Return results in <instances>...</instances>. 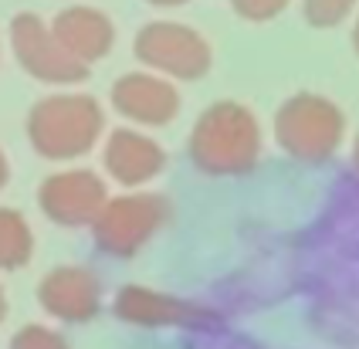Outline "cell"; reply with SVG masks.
Listing matches in <instances>:
<instances>
[{
  "label": "cell",
  "mask_w": 359,
  "mask_h": 349,
  "mask_svg": "<svg viewBox=\"0 0 359 349\" xmlns=\"http://www.w3.org/2000/svg\"><path fill=\"white\" fill-rule=\"evenodd\" d=\"M258 123L238 102L210 105L190 132V156L203 173L234 177L258 160Z\"/></svg>",
  "instance_id": "obj_1"
},
{
  "label": "cell",
  "mask_w": 359,
  "mask_h": 349,
  "mask_svg": "<svg viewBox=\"0 0 359 349\" xmlns=\"http://www.w3.org/2000/svg\"><path fill=\"white\" fill-rule=\"evenodd\" d=\"M7 177H11V170H7V160H4V153H0V186L7 184Z\"/></svg>",
  "instance_id": "obj_17"
},
{
  "label": "cell",
  "mask_w": 359,
  "mask_h": 349,
  "mask_svg": "<svg viewBox=\"0 0 359 349\" xmlns=\"http://www.w3.org/2000/svg\"><path fill=\"white\" fill-rule=\"evenodd\" d=\"M99 132L102 109L88 95H48L27 116V136L48 160H72L88 153Z\"/></svg>",
  "instance_id": "obj_2"
},
{
  "label": "cell",
  "mask_w": 359,
  "mask_h": 349,
  "mask_svg": "<svg viewBox=\"0 0 359 349\" xmlns=\"http://www.w3.org/2000/svg\"><path fill=\"white\" fill-rule=\"evenodd\" d=\"M112 105L129 123L166 125L180 112V95L173 85L156 78V75L133 71L112 85Z\"/></svg>",
  "instance_id": "obj_9"
},
{
  "label": "cell",
  "mask_w": 359,
  "mask_h": 349,
  "mask_svg": "<svg viewBox=\"0 0 359 349\" xmlns=\"http://www.w3.org/2000/svg\"><path fill=\"white\" fill-rule=\"evenodd\" d=\"M38 299L44 312H51L55 319L65 322H85L99 312L102 285L99 278L81 265H65L48 271V278L41 282Z\"/></svg>",
  "instance_id": "obj_8"
},
{
  "label": "cell",
  "mask_w": 359,
  "mask_h": 349,
  "mask_svg": "<svg viewBox=\"0 0 359 349\" xmlns=\"http://www.w3.org/2000/svg\"><path fill=\"white\" fill-rule=\"evenodd\" d=\"M31 251H34V234H31V224L24 221V214L0 207V268L4 271L24 268L31 261Z\"/></svg>",
  "instance_id": "obj_13"
},
{
  "label": "cell",
  "mask_w": 359,
  "mask_h": 349,
  "mask_svg": "<svg viewBox=\"0 0 359 349\" xmlns=\"http://www.w3.org/2000/svg\"><path fill=\"white\" fill-rule=\"evenodd\" d=\"M356 166H359V139H356Z\"/></svg>",
  "instance_id": "obj_21"
},
{
  "label": "cell",
  "mask_w": 359,
  "mask_h": 349,
  "mask_svg": "<svg viewBox=\"0 0 359 349\" xmlns=\"http://www.w3.org/2000/svg\"><path fill=\"white\" fill-rule=\"evenodd\" d=\"M51 34L85 68L92 62H99V58H105L109 48H112V21L95 7H68V11H61L55 24H51Z\"/></svg>",
  "instance_id": "obj_10"
},
{
  "label": "cell",
  "mask_w": 359,
  "mask_h": 349,
  "mask_svg": "<svg viewBox=\"0 0 359 349\" xmlns=\"http://www.w3.org/2000/svg\"><path fill=\"white\" fill-rule=\"evenodd\" d=\"M278 139L302 160H325L342 139V112L319 95H295L278 112Z\"/></svg>",
  "instance_id": "obj_4"
},
{
  "label": "cell",
  "mask_w": 359,
  "mask_h": 349,
  "mask_svg": "<svg viewBox=\"0 0 359 349\" xmlns=\"http://www.w3.org/2000/svg\"><path fill=\"white\" fill-rule=\"evenodd\" d=\"M116 315L136 326H180L197 319V308L146 285H126L116 295Z\"/></svg>",
  "instance_id": "obj_12"
},
{
  "label": "cell",
  "mask_w": 359,
  "mask_h": 349,
  "mask_svg": "<svg viewBox=\"0 0 359 349\" xmlns=\"http://www.w3.org/2000/svg\"><path fill=\"white\" fill-rule=\"evenodd\" d=\"M11 44L18 62L27 68V75H34L41 82L51 85H75L88 75V68L75 62L58 38L51 34V27L41 21L38 14H18L11 24Z\"/></svg>",
  "instance_id": "obj_6"
},
{
  "label": "cell",
  "mask_w": 359,
  "mask_h": 349,
  "mask_svg": "<svg viewBox=\"0 0 359 349\" xmlns=\"http://www.w3.org/2000/svg\"><path fill=\"white\" fill-rule=\"evenodd\" d=\"M41 207L44 214L65 227H92L109 193L105 184L92 170H65L41 184Z\"/></svg>",
  "instance_id": "obj_7"
},
{
  "label": "cell",
  "mask_w": 359,
  "mask_h": 349,
  "mask_svg": "<svg viewBox=\"0 0 359 349\" xmlns=\"http://www.w3.org/2000/svg\"><path fill=\"white\" fill-rule=\"evenodd\" d=\"M353 0H305V18L319 27H329V24L342 21L349 14Z\"/></svg>",
  "instance_id": "obj_15"
},
{
  "label": "cell",
  "mask_w": 359,
  "mask_h": 349,
  "mask_svg": "<svg viewBox=\"0 0 359 349\" xmlns=\"http://www.w3.org/2000/svg\"><path fill=\"white\" fill-rule=\"evenodd\" d=\"M11 349H68V343L61 339L55 329H44V326H24L14 336Z\"/></svg>",
  "instance_id": "obj_14"
},
{
  "label": "cell",
  "mask_w": 359,
  "mask_h": 349,
  "mask_svg": "<svg viewBox=\"0 0 359 349\" xmlns=\"http://www.w3.org/2000/svg\"><path fill=\"white\" fill-rule=\"evenodd\" d=\"M149 4H156V7H177V4H187V0H149Z\"/></svg>",
  "instance_id": "obj_18"
},
{
  "label": "cell",
  "mask_w": 359,
  "mask_h": 349,
  "mask_svg": "<svg viewBox=\"0 0 359 349\" xmlns=\"http://www.w3.org/2000/svg\"><path fill=\"white\" fill-rule=\"evenodd\" d=\"M136 58L173 78H200L210 68V48L187 24L156 21L136 34Z\"/></svg>",
  "instance_id": "obj_5"
},
{
  "label": "cell",
  "mask_w": 359,
  "mask_h": 349,
  "mask_svg": "<svg viewBox=\"0 0 359 349\" xmlns=\"http://www.w3.org/2000/svg\"><path fill=\"white\" fill-rule=\"evenodd\" d=\"M4 315H7V299H4V288H0V322H4Z\"/></svg>",
  "instance_id": "obj_19"
},
{
  "label": "cell",
  "mask_w": 359,
  "mask_h": 349,
  "mask_svg": "<svg viewBox=\"0 0 359 349\" xmlns=\"http://www.w3.org/2000/svg\"><path fill=\"white\" fill-rule=\"evenodd\" d=\"M170 217V207L156 193H129V197H116L105 200L99 210L92 234L95 245L116 258H133Z\"/></svg>",
  "instance_id": "obj_3"
},
{
  "label": "cell",
  "mask_w": 359,
  "mask_h": 349,
  "mask_svg": "<svg viewBox=\"0 0 359 349\" xmlns=\"http://www.w3.org/2000/svg\"><path fill=\"white\" fill-rule=\"evenodd\" d=\"M285 4H288V0H234L241 18H248V21H268V18L278 14Z\"/></svg>",
  "instance_id": "obj_16"
},
{
  "label": "cell",
  "mask_w": 359,
  "mask_h": 349,
  "mask_svg": "<svg viewBox=\"0 0 359 349\" xmlns=\"http://www.w3.org/2000/svg\"><path fill=\"white\" fill-rule=\"evenodd\" d=\"M356 51H359V24H356Z\"/></svg>",
  "instance_id": "obj_20"
},
{
  "label": "cell",
  "mask_w": 359,
  "mask_h": 349,
  "mask_svg": "<svg viewBox=\"0 0 359 349\" xmlns=\"http://www.w3.org/2000/svg\"><path fill=\"white\" fill-rule=\"evenodd\" d=\"M163 149L136 129H116L105 143V170L126 186H140L163 170Z\"/></svg>",
  "instance_id": "obj_11"
}]
</instances>
